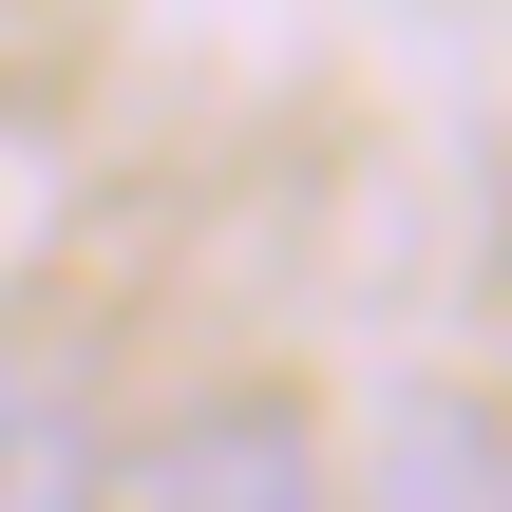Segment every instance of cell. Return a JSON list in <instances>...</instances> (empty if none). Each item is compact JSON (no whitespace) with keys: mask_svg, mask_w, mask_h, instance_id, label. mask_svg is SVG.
Instances as JSON below:
<instances>
[{"mask_svg":"<svg viewBox=\"0 0 512 512\" xmlns=\"http://www.w3.org/2000/svg\"><path fill=\"white\" fill-rule=\"evenodd\" d=\"M114 494V399L57 342H0V512H95Z\"/></svg>","mask_w":512,"mask_h":512,"instance_id":"obj_2","label":"cell"},{"mask_svg":"<svg viewBox=\"0 0 512 512\" xmlns=\"http://www.w3.org/2000/svg\"><path fill=\"white\" fill-rule=\"evenodd\" d=\"M323 512H512V437L475 399H399L380 456H361V494H323Z\"/></svg>","mask_w":512,"mask_h":512,"instance_id":"obj_3","label":"cell"},{"mask_svg":"<svg viewBox=\"0 0 512 512\" xmlns=\"http://www.w3.org/2000/svg\"><path fill=\"white\" fill-rule=\"evenodd\" d=\"M323 437H304V399L285 380H228V399H190V418H152L133 456H114V494L95 512H323Z\"/></svg>","mask_w":512,"mask_h":512,"instance_id":"obj_1","label":"cell"}]
</instances>
